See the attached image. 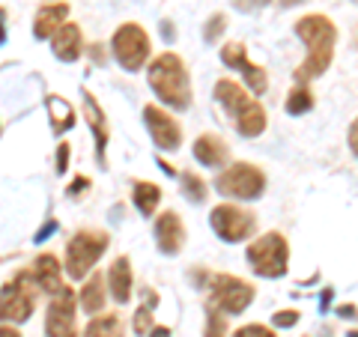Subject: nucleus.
I'll return each mask as SVG.
<instances>
[{
  "label": "nucleus",
  "mask_w": 358,
  "mask_h": 337,
  "mask_svg": "<svg viewBox=\"0 0 358 337\" xmlns=\"http://www.w3.org/2000/svg\"><path fill=\"white\" fill-rule=\"evenodd\" d=\"M150 87L159 96V102L176 110H188L192 108V78L179 54L164 51L150 63Z\"/></svg>",
  "instance_id": "2"
},
{
  "label": "nucleus",
  "mask_w": 358,
  "mask_h": 337,
  "mask_svg": "<svg viewBox=\"0 0 358 337\" xmlns=\"http://www.w3.org/2000/svg\"><path fill=\"white\" fill-rule=\"evenodd\" d=\"M284 9H289V6H299V3H308V0H278Z\"/></svg>",
  "instance_id": "40"
},
{
  "label": "nucleus",
  "mask_w": 358,
  "mask_h": 337,
  "mask_svg": "<svg viewBox=\"0 0 358 337\" xmlns=\"http://www.w3.org/2000/svg\"><path fill=\"white\" fill-rule=\"evenodd\" d=\"M150 48H152V45H150L147 30H143L141 24H134V21H129V24H120L114 30V36H110V51H114L117 63L126 72L143 69V63L150 60Z\"/></svg>",
  "instance_id": "9"
},
{
  "label": "nucleus",
  "mask_w": 358,
  "mask_h": 337,
  "mask_svg": "<svg viewBox=\"0 0 358 337\" xmlns=\"http://www.w3.org/2000/svg\"><path fill=\"white\" fill-rule=\"evenodd\" d=\"M224 30H227V15H224V13H215V15H212V18L206 21V27H203V39H206V42H218V36H221Z\"/></svg>",
  "instance_id": "29"
},
{
  "label": "nucleus",
  "mask_w": 358,
  "mask_h": 337,
  "mask_svg": "<svg viewBox=\"0 0 358 337\" xmlns=\"http://www.w3.org/2000/svg\"><path fill=\"white\" fill-rule=\"evenodd\" d=\"M54 230H57V221H48V224H45V227H42L36 236H33V242H45V239H48V236H51Z\"/></svg>",
  "instance_id": "35"
},
{
  "label": "nucleus",
  "mask_w": 358,
  "mask_h": 337,
  "mask_svg": "<svg viewBox=\"0 0 358 337\" xmlns=\"http://www.w3.org/2000/svg\"><path fill=\"white\" fill-rule=\"evenodd\" d=\"M120 329V320L117 317H96L90 320V325L84 329V337H108V334H114Z\"/></svg>",
  "instance_id": "27"
},
{
  "label": "nucleus",
  "mask_w": 358,
  "mask_h": 337,
  "mask_svg": "<svg viewBox=\"0 0 358 337\" xmlns=\"http://www.w3.org/2000/svg\"><path fill=\"white\" fill-rule=\"evenodd\" d=\"M215 191L224 197H236V200H257L266 191V173L257 164L236 162L215 176Z\"/></svg>",
  "instance_id": "8"
},
{
  "label": "nucleus",
  "mask_w": 358,
  "mask_h": 337,
  "mask_svg": "<svg viewBox=\"0 0 358 337\" xmlns=\"http://www.w3.org/2000/svg\"><path fill=\"white\" fill-rule=\"evenodd\" d=\"M108 245L110 236L102 230H78L66 245V275L72 280H84V275L93 272V266L102 260Z\"/></svg>",
  "instance_id": "4"
},
{
  "label": "nucleus",
  "mask_w": 358,
  "mask_h": 337,
  "mask_svg": "<svg viewBox=\"0 0 358 337\" xmlns=\"http://www.w3.org/2000/svg\"><path fill=\"white\" fill-rule=\"evenodd\" d=\"M245 260L260 278H284L289 268V245L281 233H263L248 245Z\"/></svg>",
  "instance_id": "5"
},
{
  "label": "nucleus",
  "mask_w": 358,
  "mask_h": 337,
  "mask_svg": "<svg viewBox=\"0 0 358 337\" xmlns=\"http://www.w3.org/2000/svg\"><path fill=\"white\" fill-rule=\"evenodd\" d=\"M84 120L87 126L93 129V138H96V155H99V164H105V147H108V120H105V110L102 105L96 102V96L90 93V89H84Z\"/></svg>",
  "instance_id": "16"
},
{
  "label": "nucleus",
  "mask_w": 358,
  "mask_h": 337,
  "mask_svg": "<svg viewBox=\"0 0 358 337\" xmlns=\"http://www.w3.org/2000/svg\"><path fill=\"white\" fill-rule=\"evenodd\" d=\"M69 143L66 141H60V147H57V173H66L69 171Z\"/></svg>",
  "instance_id": "33"
},
{
  "label": "nucleus",
  "mask_w": 358,
  "mask_h": 337,
  "mask_svg": "<svg viewBox=\"0 0 358 337\" xmlns=\"http://www.w3.org/2000/svg\"><path fill=\"white\" fill-rule=\"evenodd\" d=\"M203 280L209 289V310L239 317L254 301V287L236 275H203Z\"/></svg>",
  "instance_id": "6"
},
{
  "label": "nucleus",
  "mask_w": 358,
  "mask_h": 337,
  "mask_svg": "<svg viewBox=\"0 0 358 337\" xmlns=\"http://www.w3.org/2000/svg\"><path fill=\"white\" fill-rule=\"evenodd\" d=\"M155 245H159V251L167 257H173L185 248V224L176 212L167 209L155 218Z\"/></svg>",
  "instance_id": "14"
},
{
  "label": "nucleus",
  "mask_w": 358,
  "mask_h": 337,
  "mask_svg": "<svg viewBox=\"0 0 358 337\" xmlns=\"http://www.w3.org/2000/svg\"><path fill=\"white\" fill-rule=\"evenodd\" d=\"M45 108H48V117H51V131L54 134H66L75 126V110L72 105L60 96H48L45 99Z\"/></svg>",
  "instance_id": "22"
},
{
  "label": "nucleus",
  "mask_w": 358,
  "mask_h": 337,
  "mask_svg": "<svg viewBox=\"0 0 358 337\" xmlns=\"http://www.w3.org/2000/svg\"><path fill=\"white\" fill-rule=\"evenodd\" d=\"M108 337H122V331H120V329H117V331H114V334H108Z\"/></svg>",
  "instance_id": "42"
},
{
  "label": "nucleus",
  "mask_w": 358,
  "mask_h": 337,
  "mask_svg": "<svg viewBox=\"0 0 358 337\" xmlns=\"http://www.w3.org/2000/svg\"><path fill=\"white\" fill-rule=\"evenodd\" d=\"M51 51H54V57H57V60H63V63H75V60L84 54L81 27H78L75 21H63L60 30L51 36Z\"/></svg>",
  "instance_id": "15"
},
{
  "label": "nucleus",
  "mask_w": 358,
  "mask_h": 337,
  "mask_svg": "<svg viewBox=\"0 0 358 337\" xmlns=\"http://www.w3.org/2000/svg\"><path fill=\"white\" fill-rule=\"evenodd\" d=\"M215 99L224 108V114L230 117L233 129H236L242 138H260V134L266 131L268 120H266L263 105L257 102L248 89H242L236 81L221 78V81L215 84Z\"/></svg>",
  "instance_id": "3"
},
{
  "label": "nucleus",
  "mask_w": 358,
  "mask_h": 337,
  "mask_svg": "<svg viewBox=\"0 0 358 337\" xmlns=\"http://www.w3.org/2000/svg\"><path fill=\"white\" fill-rule=\"evenodd\" d=\"M0 18H3V9H0ZM6 39V30H3V24H0V42Z\"/></svg>",
  "instance_id": "41"
},
{
  "label": "nucleus",
  "mask_w": 358,
  "mask_h": 337,
  "mask_svg": "<svg viewBox=\"0 0 358 337\" xmlns=\"http://www.w3.org/2000/svg\"><path fill=\"white\" fill-rule=\"evenodd\" d=\"M355 3H358V0H355Z\"/></svg>",
  "instance_id": "44"
},
{
  "label": "nucleus",
  "mask_w": 358,
  "mask_h": 337,
  "mask_svg": "<svg viewBox=\"0 0 358 337\" xmlns=\"http://www.w3.org/2000/svg\"><path fill=\"white\" fill-rule=\"evenodd\" d=\"M313 108V96H310V89L305 84H299L293 93L287 96V114L289 117H301V114H308V110Z\"/></svg>",
  "instance_id": "25"
},
{
  "label": "nucleus",
  "mask_w": 358,
  "mask_h": 337,
  "mask_svg": "<svg viewBox=\"0 0 358 337\" xmlns=\"http://www.w3.org/2000/svg\"><path fill=\"white\" fill-rule=\"evenodd\" d=\"M194 159L203 167H221L230 159V147L218 138V134H200L194 141Z\"/></svg>",
  "instance_id": "20"
},
{
  "label": "nucleus",
  "mask_w": 358,
  "mask_h": 337,
  "mask_svg": "<svg viewBox=\"0 0 358 337\" xmlns=\"http://www.w3.org/2000/svg\"><path fill=\"white\" fill-rule=\"evenodd\" d=\"M131 200H134V206H138L141 215H152L155 206L162 203V188L155 185V182H147V179H138V182L131 185Z\"/></svg>",
  "instance_id": "23"
},
{
  "label": "nucleus",
  "mask_w": 358,
  "mask_h": 337,
  "mask_svg": "<svg viewBox=\"0 0 358 337\" xmlns=\"http://www.w3.org/2000/svg\"><path fill=\"white\" fill-rule=\"evenodd\" d=\"M272 0H233V6L239 9V13H257V9H266Z\"/></svg>",
  "instance_id": "32"
},
{
  "label": "nucleus",
  "mask_w": 358,
  "mask_h": 337,
  "mask_svg": "<svg viewBox=\"0 0 358 337\" xmlns=\"http://www.w3.org/2000/svg\"><path fill=\"white\" fill-rule=\"evenodd\" d=\"M338 313H341V317H358L355 305H341V308H338Z\"/></svg>",
  "instance_id": "39"
},
{
  "label": "nucleus",
  "mask_w": 358,
  "mask_h": 337,
  "mask_svg": "<svg viewBox=\"0 0 358 337\" xmlns=\"http://www.w3.org/2000/svg\"><path fill=\"white\" fill-rule=\"evenodd\" d=\"M108 284H110V296L117 305H129L131 301V287H134V275H131V263L129 257H117L108 268Z\"/></svg>",
  "instance_id": "17"
},
{
  "label": "nucleus",
  "mask_w": 358,
  "mask_h": 337,
  "mask_svg": "<svg viewBox=\"0 0 358 337\" xmlns=\"http://www.w3.org/2000/svg\"><path fill=\"white\" fill-rule=\"evenodd\" d=\"M33 308H36V280L30 272H18L0 287V322H27L33 317Z\"/></svg>",
  "instance_id": "7"
},
{
  "label": "nucleus",
  "mask_w": 358,
  "mask_h": 337,
  "mask_svg": "<svg viewBox=\"0 0 358 337\" xmlns=\"http://www.w3.org/2000/svg\"><path fill=\"white\" fill-rule=\"evenodd\" d=\"M147 337H171V329L167 325H152V331Z\"/></svg>",
  "instance_id": "38"
},
{
  "label": "nucleus",
  "mask_w": 358,
  "mask_h": 337,
  "mask_svg": "<svg viewBox=\"0 0 358 337\" xmlns=\"http://www.w3.org/2000/svg\"><path fill=\"white\" fill-rule=\"evenodd\" d=\"M272 322H275V329H289V325L299 322V310H275Z\"/></svg>",
  "instance_id": "30"
},
{
  "label": "nucleus",
  "mask_w": 358,
  "mask_h": 337,
  "mask_svg": "<svg viewBox=\"0 0 358 337\" xmlns=\"http://www.w3.org/2000/svg\"><path fill=\"white\" fill-rule=\"evenodd\" d=\"M87 188H90V179H87V176H78L75 182H72L69 188H66V194H69V197H81Z\"/></svg>",
  "instance_id": "34"
},
{
  "label": "nucleus",
  "mask_w": 358,
  "mask_h": 337,
  "mask_svg": "<svg viewBox=\"0 0 358 337\" xmlns=\"http://www.w3.org/2000/svg\"><path fill=\"white\" fill-rule=\"evenodd\" d=\"M346 337H358V331H350V334H346Z\"/></svg>",
  "instance_id": "43"
},
{
  "label": "nucleus",
  "mask_w": 358,
  "mask_h": 337,
  "mask_svg": "<svg viewBox=\"0 0 358 337\" xmlns=\"http://www.w3.org/2000/svg\"><path fill=\"white\" fill-rule=\"evenodd\" d=\"M0 337H21V331L15 329L13 322H6V325H0Z\"/></svg>",
  "instance_id": "37"
},
{
  "label": "nucleus",
  "mask_w": 358,
  "mask_h": 337,
  "mask_svg": "<svg viewBox=\"0 0 358 337\" xmlns=\"http://www.w3.org/2000/svg\"><path fill=\"white\" fill-rule=\"evenodd\" d=\"M209 224H212V230H215L218 239L230 242V245L251 239V233L257 230L254 212L242 209V206H233V203H221V206L212 209Z\"/></svg>",
  "instance_id": "10"
},
{
  "label": "nucleus",
  "mask_w": 358,
  "mask_h": 337,
  "mask_svg": "<svg viewBox=\"0 0 358 337\" xmlns=\"http://www.w3.org/2000/svg\"><path fill=\"white\" fill-rule=\"evenodd\" d=\"M233 337H278L272 329H266V325H242V329L236 331V334H233Z\"/></svg>",
  "instance_id": "31"
},
{
  "label": "nucleus",
  "mask_w": 358,
  "mask_h": 337,
  "mask_svg": "<svg viewBox=\"0 0 358 337\" xmlns=\"http://www.w3.org/2000/svg\"><path fill=\"white\" fill-rule=\"evenodd\" d=\"M81 308H84V313H90V317L102 313V308H105V278L99 272L84 280V287H81Z\"/></svg>",
  "instance_id": "21"
},
{
  "label": "nucleus",
  "mask_w": 358,
  "mask_h": 337,
  "mask_svg": "<svg viewBox=\"0 0 358 337\" xmlns=\"http://www.w3.org/2000/svg\"><path fill=\"white\" fill-rule=\"evenodd\" d=\"M78 310H75V293L63 287L54 293L48 310H45V334L48 337H78Z\"/></svg>",
  "instance_id": "11"
},
{
  "label": "nucleus",
  "mask_w": 358,
  "mask_h": 337,
  "mask_svg": "<svg viewBox=\"0 0 358 337\" xmlns=\"http://www.w3.org/2000/svg\"><path fill=\"white\" fill-rule=\"evenodd\" d=\"M203 337H227V317L218 310H209L206 313V329Z\"/></svg>",
  "instance_id": "28"
},
{
  "label": "nucleus",
  "mask_w": 358,
  "mask_h": 337,
  "mask_svg": "<svg viewBox=\"0 0 358 337\" xmlns=\"http://www.w3.org/2000/svg\"><path fill=\"white\" fill-rule=\"evenodd\" d=\"M221 63L227 66V69H239L245 84L251 87V96H263L268 89V78L263 72V66H257L248 60V54H245V45L242 42H227L221 48Z\"/></svg>",
  "instance_id": "13"
},
{
  "label": "nucleus",
  "mask_w": 358,
  "mask_h": 337,
  "mask_svg": "<svg viewBox=\"0 0 358 337\" xmlns=\"http://www.w3.org/2000/svg\"><path fill=\"white\" fill-rule=\"evenodd\" d=\"M179 182H182V194L192 200V203H203V200H206V194H209L206 182L197 173H182V176H179Z\"/></svg>",
  "instance_id": "26"
},
{
  "label": "nucleus",
  "mask_w": 358,
  "mask_h": 337,
  "mask_svg": "<svg viewBox=\"0 0 358 337\" xmlns=\"http://www.w3.org/2000/svg\"><path fill=\"white\" fill-rule=\"evenodd\" d=\"M33 280L45 289V293H60V289L66 287L63 284V268H60V260L54 254H39L36 263H33Z\"/></svg>",
  "instance_id": "18"
},
{
  "label": "nucleus",
  "mask_w": 358,
  "mask_h": 337,
  "mask_svg": "<svg viewBox=\"0 0 358 337\" xmlns=\"http://www.w3.org/2000/svg\"><path fill=\"white\" fill-rule=\"evenodd\" d=\"M143 122H147L150 138L159 150H164V152L179 150V143H182V126L176 122L173 114H167L159 105H147L143 108Z\"/></svg>",
  "instance_id": "12"
},
{
  "label": "nucleus",
  "mask_w": 358,
  "mask_h": 337,
  "mask_svg": "<svg viewBox=\"0 0 358 337\" xmlns=\"http://www.w3.org/2000/svg\"><path fill=\"white\" fill-rule=\"evenodd\" d=\"M296 36L308 45V57L296 69V84H308L313 78L329 72L334 45H338V27H334V21L329 15L310 13L296 21Z\"/></svg>",
  "instance_id": "1"
},
{
  "label": "nucleus",
  "mask_w": 358,
  "mask_h": 337,
  "mask_svg": "<svg viewBox=\"0 0 358 337\" xmlns=\"http://www.w3.org/2000/svg\"><path fill=\"white\" fill-rule=\"evenodd\" d=\"M63 21H69V3H45L39 6L36 18H33V36L36 39H51L60 30Z\"/></svg>",
  "instance_id": "19"
},
{
  "label": "nucleus",
  "mask_w": 358,
  "mask_h": 337,
  "mask_svg": "<svg viewBox=\"0 0 358 337\" xmlns=\"http://www.w3.org/2000/svg\"><path fill=\"white\" fill-rule=\"evenodd\" d=\"M141 299H143V305L138 308V313H134V322H131V329H134V334L138 337H147L150 331H152V308L159 305V296L152 293V289H143L141 293Z\"/></svg>",
  "instance_id": "24"
},
{
  "label": "nucleus",
  "mask_w": 358,
  "mask_h": 337,
  "mask_svg": "<svg viewBox=\"0 0 358 337\" xmlns=\"http://www.w3.org/2000/svg\"><path fill=\"white\" fill-rule=\"evenodd\" d=\"M350 150L355 152V159H358V117H355V122L350 126Z\"/></svg>",
  "instance_id": "36"
}]
</instances>
